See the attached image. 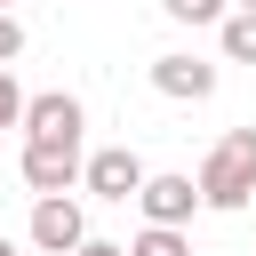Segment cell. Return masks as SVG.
<instances>
[{"label":"cell","mask_w":256,"mask_h":256,"mask_svg":"<svg viewBox=\"0 0 256 256\" xmlns=\"http://www.w3.org/2000/svg\"><path fill=\"white\" fill-rule=\"evenodd\" d=\"M200 208H216V216H240L248 200H256V128H224L216 144H208V160H200Z\"/></svg>","instance_id":"6da1fadb"},{"label":"cell","mask_w":256,"mask_h":256,"mask_svg":"<svg viewBox=\"0 0 256 256\" xmlns=\"http://www.w3.org/2000/svg\"><path fill=\"white\" fill-rule=\"evenodd\" d=\"M152 88H160L168 104H208V96L224 88V56H192V48H168V56H152Z\"/></svg>","instance_id":"7a4b0ae2"},{"label":"cell","mask_w":256,"mask_h":256,"mask_svg":"<svg viewBox=\"0 0 256 256\" xmlns=\"http://www.w3.org/2000/svg\"><path fill=\"white\" fill-rule=\"evenodd\" d=\"M80 136H24V152H16V176L32 184V192H72L80 184Z\"/></svg>","instance_id":"3957f363"},{"label":"cell","mask_w":256,"mask_h":256,"mask_svg":"<svg viewBox=\"0 0 256 256\" xmlns=\"http://www.w3.org/2000/svg\"><path fill=\"white\" fill-rule=\"evenodd\" d=\"M24 240H32L40 256H72V248L88 240L80 200H72V192H32V224H24Z\"/></svg>","instance_id":"277c9868"},{"label":"cell","mask_w":256,"mask_h":256,"mask_svg":"<svg viewBox=\"0 0 256 256\" xmlns=\"http://www.w3.org/2000/svg\"><path fill=\"white\" fill-rule=\"evenodd\" d=\"M136 184H144V160H136V144H104V152H88L80 160V192L88 200H136Z\"/></svg>","instance_id":"5b68a950"},{"label":"cell","mask_w":256,"mask_h":256,"mask_svg":"<svg viewBox=\"0 0 256 256\" xmlns=\"http://www.w3.org/2000/svg\"><path fill=\"white\" fill-rule=\"evenodd\" d=\"M136 208H144V224H192V208H200V184H192V176H176V168H144V184H136Z\"/></svg>","instance_id":"8992f818"},{"label":"cell","mask_w":256,"mask_h":256,"mask_svg":"<svg viewBox=\"0 0 256 256\" xmlns=\"http://www.w3.org/2000/svg\"><path fill=\"white\" fill-rule=\"evenodd\" d=\"M16 128H24V136H80L88 112H80L72 88H48V96H24V120H16Z\"/></svg>","instance_id":"52a82bcc"},{"label":"cell","mask_w":256,"mask_h":256,"mask_svg":"<svg viewBox=\"0 0 256 256\" xmlns=\"http://www.w3.org/2000/svg\"><path fill=\"white\" fill-rule=\"evenodd\" d=\"M216 56L224 64H256V8H224L216 16Z\"/></svg>","instance_id":"ba28073f"},{"label":"cell","mask_w":256,"mask_h":256,"mask_svg":"<svg viewBox=\"0 0 256 256\" xmlns=\"http://www.w3.org/2000/svg\"><path fill=\"white\" fill-rule=\"evenodd\" d=\"M120 256H192V232H184V224H144Z\"/></svg>","instance_id":"9c48e42d"},{"label":"cell","mask_w":256,"mask_h":256,"mask_svg":"<svg viewBox=\"0 0 256 256\" xmlns=\"http://www.w3.org/2000/svg\"><path fill=\"white\" fill-rule=\"evenodd\" d=\"M224 8H232V0H160V16H168V24H216Z\"/></svg>","instance_id":"30bf717a"},{"label":"cell","mask_w":256,"mask_h":256,"mask_svg":"<svg viewBox=\"0 0 256 256\" xmlns=\"http://www.w3.org/2000/svg\"><path fill=\"white\" fill-rule=\"evenodd\" d=\"M24 120V88H16V72L0 64V128H16Z\"/></svg>","instance_id":"8fae6325"},{"label":"cell","mask_w":256,"mask_h":256,"mask_svg":"<svg viewBox=\"0 0 256 256\" xmlns=\"http://www.w3.org/2000/svg\"><path fill=\"white\" fill-rule=\"evenodd\" d=\"M24 56V24H16V8H0V64H16Z\"/></svg>","instance_id":"7c38bea8"},{"label":"cell","mask_w":256,"mask_h":256,"mask_svg":"<svg viewBox=\"0 0 256 256\" xmlns=\"http://www.w3.org/2000/svg\"><path fill=\"white\" fill-rule=\"evenodd\" d=\"M72 256H120V240H80Z\"/></svg>","instance_id":"4fadbf2b"},{"label":"cell","mask_w":256,"mask_h":256,"mask_svg":"<svg viewBox=\"0 0 256 256\" xmlns=\"http://www.w3.org/2000/svg\"><path fill=\"white\" fill-rule=\"evenodd\" d=\"M0 256H16V240H8V232H0Z\"/></svg>","instance_id":"5bb4252c"},{"label":"cell","mask_w":256,"mask_h":256,"mask_svg":"<svg viewBox=\"0 0 256 256\" xmlns=\"http://www.w3.org/2000/svg\"><path fill=\"white\" fill-rule=\"evenodd\" d=\"M232 8H256V0H232Z\"/></svg>","instance_id":"9a60e30c"},{"label":"cell","mask_w":256,"mask_h":256,"mask_svg":"<svg viewBox=\"0 0 256 256\" xmlns=\"http://www.w3.org/2000/svg\"><path fill=\"white\" fill-rule=\"evenodd\" d=\"M0 8H16V0H0Z\"/></svg>","instance_id":"2e32d148"}]
</instances>
